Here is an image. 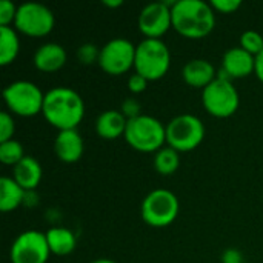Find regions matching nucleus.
I'll return each mask as SVG.
<instances>
[{"label":"nucleus","mask_w":263,"mask_h":263,"mask_svg":"<svg viewBox=\"0 0 263 263\" xmlns=\"http://www.w3.org/2000/svg\"><path fill=\"white\" fill-rule=\"evenodd\" d=\"M42 116L59 131L77 129L85 116V102L72 88L55 86L45 92Z\"/></svg>","instance_id":"1"},{"label":"nucleus","mask_w":263,"mask_h":263,"mask_svg":"<svg viewBox=\"0 0 263 263\" xmlns=\"http://www.w3.org/2000/svg\"><path fill=\"white\" fill-rule=\"evenodd\" d=\"M171 15L173 28L190 40L210 35L216 26V11L203 0H176Z\"/></svg>","instance_id":"2"},{"label":"nucleus","mask_w":263,"mask_h":263,"mask_svg":"<svg viewBox=\"0 0 263 263\" xmlns=\"http://www.w3.org/2000/svg\"><path fill=\"white\" fill-rule=\"evenodd\" d=\"M123 137L133 149L156 154L166 143V126L159 119L142 114L128 120Z\"/></svg>","instance_id":"3"},{"label":"nucleus","mask_w":263,"mask_h":263,"mask_svg":"<svg viewBox=\"0 0 263 263\" xmlns=\"http://www.w3.org/2000/svg\"><path fill=\"white\" fill-rule=\"evenodd\" d=\"M171 66V52L162 39H143L136 48L134 72L148 82L162 79Z\"/></svg>","instance_id":"4"},{"label":"nucleus","mask_w":263,"mask_h":263,"mask_svg":"<svg viewBox=\"0 0 263 263\" xmlns=\"http://www.w3.org/2000/svg\"><path fill=\"white\" fill-rule=\"evenodd\" d=\"M8 111L18 117H34L42 112L45 94L29 80H15L3 89Z\"/></svg>","instance_id":"5"},{"label":"nucleus","mask_w":263,"mask_h":263,"mask_svg":"<svg viewBox=\"0 0 263 263\" xmlns=\"http://www.w3.org/2000/svg\"><path fill=\"white\" fill-rule=\"evenodd\" d=\"M180 203L177 196L165 188H159L146 194L142 202L140 214L146 225L153 228L170 227L179 216Z\"/></svg>","instance_id":"6"},{"label":"nucleus","mask_w":263,"mask_h":263,"mask_svg":"<svg viewBox=\"0 0 263 263\" xmlns=\"http://www.w3.org/2000/svg\"><path fill=\"white\" fill-rule=\"evenodd\" d=\"M202 105L208 114L217 119H227L236 114L240 105V96L233 80L219 77L202 89Z\"/></svg>","instance_id":"7"},{"label":"nucleus","mask_w":263,"mask_h":263,"mask_svg":"<svg viewBox=\"0 0 263 263\" xmlns=\"http://www.w3.org/2000/svg\"><path fill=\"white\" fill-rule=\"evenodd\" d=\"M205 139V125L194 114H180L166 125V145L177 153L196 149Z\"/></svg>","instance_id":"8"},{"label":"nucleus","mask_w":263,"mask_h":263,"mask_svg":"<svg viewBox=\"0 0 263 263\" xmlns=\"http://www.w3.org/2000/svg\"><path fill=\"white\" fill-rule=\"evenodd\" d=\"M55 25L52 11L37 2H26L18 5L14 28L28 37H45Z\"/></svg>","instance_id":"9"},{"label":"nucleus","mask_w":263,"mask_h":263,"mask_svg":"<svg viewBox=\"0 0 263 263\" xmlns=\"http://www.w3.org/2000/svg\"><path fill=\"white\" fill-rule=\"evenodd\" d=\"M134 43L123 37H116L100 48L99 65L109 76H122L134 68L136 62Z\"/></svg>","instance_id":"10"},{"label":"nucleus","mask_w":263,"mask_h":263,"mask_svg":"<svg viewBox=\"0 0 263 263\" xmlns=\"http://www.w3.org/2000/svg\"><path fill=\"white\" fill-rule=\"evenodd\" d=\"M49 254L45 233L35 230L20 233L9 250L11 263H46Z\"/></svg>","instance_id":"11"},{"label":"nucleus","mask_w":263,"mask_h":263,"mask_svg":"<svg viewBox=\"0 0 263 263\" xmlns=\"http://www.w3.org/2000/svg\"><path fill=\"white\" fill-rule=\"evenodd\" d=\"M173 26L171 6L166 2H154L143 6L139 15V29L145 39H160Z\"/></svg>","instance_id":"12"},{"label":"nucleus","mask_w":263,"mask_h":263,"mask_svg":"<svg viewBox=\"0 0 263 263\" xmlns=\"http://www.w3.org/2000/svg\"><path fill=\"white\" fill-rule=\"evenodd\" d=\"M254 63H256L254 55H251L248 51H245L240 46H234L223 54L220 69H223L231 80L243 79L254 72Z\"/></svg>","instance_id":"13"},{"label":"nucleus","mask_w":263,"mask_h":263,"mask_svg":"<svg viewBox=\"0 0 263 263\" xmlns=\"http://www.w3.org/2000/svg\"><path fill=\"white\" fill-rule=\"evenodd\" d=\"M85 143L77 129L59 131L54 140V153L63 163H76L82 159Z\"/></svg>","instance_id":"14"},{"label":"nucleus","mask_w":263,"mask_h":263,"mask_svg":"<svg viewBox=\"0 0 263 263\" xmlns=\"http://www.w3.org/2000/svg\"><path fill=\"white\" fill-rule=\"evenodd\" d=\"M68 60L66 49L54 42L42 45L35 52H34V66L42 71V72H55L65 66Z\"/></svg>","instance_id":"15"},{"label":"nucleus","mask_w":263,"mask_h":263,"mask_svg":"<svg viewBox=\"0 0 263 263\" xmlns=\"http://www.w3.org/2000/svg\"><path fill=\"white\" fill-rule=\"evenodd\" d=\"M182 77L186 85L203 89L217 79V71L211 62L205 59H193L183 66Z\"/></svg>","instance_id":"16"},{"label":"nucleus","mask_w":263,"mask_h":263,"mask_svg":"<svg viewBox=\"0 0 263 263\" xmlns=\"http://www.w3.org/2000/svg\"><path fill=\"white\" fill-rule=\"evenodd\" d=\"M128 119L120 109H106L96 119V133L105 140H116L125 136Z\"/></svg>","instance_id":"17"},{"label":"nucleus","mask_w":263,"mask_h":263,"mask_svg":"<svg viewBox=\"0 0 263 263\" xmlns=\"http://www.w3.org/2000/svg\"><path fill=\"white\" fill-rule=\"evenodd\" d=\"M43 171L42 165L32 156H25L14 168H12V179L25 190L34 191L42 180Z\"/></svg>","instance_id":"18"},{"label":"nucleus","mask_w":263,"mask_h":263,"mask_svg":"<svg viewBox=\"0 0 263 263\" xmlns=\"http://www.w3.org/2000/svg\"><path fill=\"white\" fill-rule=\"evenodd\" d=\"M45 236H46V242H48L51 254L68 256L76 250V245H77L76 234L65 227H52L45 233Z\"/></svg>","instance_id":"19"},{"label":"nucleus","mask_w":263,"mask_h":263,"mask_svg":"<svg viewBox=\"0 0 263 263\" xmlns=\"http://www.w3.org/2000/svg\"><path fill=\"white\" fill-rule=\"evenodd\" d=\"M26 191L12 179L2 177L0 179V210L2 213H11L25 203Z\"/></svg>","instance_id":"20"},{"label":"nucleus","mask_w":263,"mask_h":263,"mask_svg":"<svg viewBox=\"0 0 263 263\" xmlns=\"http://www.w3.org/2000/svg\"><path fill=\"white\" fill-rule=\"evenodd\" d=\"M20 51V39L12 26H0V65H11Z\"/></svg>","instance_id":"21"},{"label":"nucleus","mask_w":263,"mask_h":263,"mask_svg":"<svg viewBox=\"0 0 263 263\" xmlns=\"http://www.w3.org/2000/svg\"><path fill=\"white\" fill-rule=\"evenodd\" d=\"M180 153L171 146H163L154 154V170L162 176L174 174L180 166Z\"/></svg>","instance_id":"22"},{"label":"nucleus","mask_w":263,"mask_h":263,"mask_svg":"<svg viewBox=\"0 0 263 263\" xmlns=\"http://www.w3.org/2000/svg\"><path fill=\"white\" fill-rule=\"evenodd\" d=\"M23 145L18 140H8L0 143V162L8 166H15L23 157H25Z\"/></svg>","instance_id":"23"},{"label":"nucleus","mask_w":263,"mask_h":263,"mask_svg":"<svg viewBox=\"0 0 263 263\" xmlns=\"http://www.w3.org/2000/svg\"><path fill=\"white\" fill-rule=\"evenodd\" d=\"M240 48H243L245 51H248L251 55H259L263 51V35L259 31L254 29H248L245 32H242L240 35Z\"/></svg>","instance_id":"24"},{"label":"nucleus","mask_w":263,"mask_h":263,"mask_svg":"<svg viewBox=\"0 0 263 263\" xmlns=\"http://www.w3.org/2000/svg\"><path fill=\"white\" fill-rule=\"evenodd\" d=\"M100 57V48H97L94 43H83L77 49V59L82 65H92L99 63Z\"/></svg>","instance_id":"25"},{"label":"nucleus","mask_w":263,"mask_h":263,"mask_svg":"<svg viewBox=\"0 0 263 263\" xmlns=\"http://www.w3.org/2000/svg\"><path fill=\"white\" fill-rule=\"evenodd\" d=\"M14 131H15V122H14L12 114L8 111H2V114H0V143L12 140Z\"/></svg>","instance_id":"26"},{"label":"nucleus","mask_w":263,"mask_h":263,"mask_svg":"<svg viewBox=\"0 0 263 263\" xmlns=\"http://www.w3.org/2000/svg\"><path fill=\"white\" fill-rule=\"evenodd\" d=\"M18 6H15L11 0L0 2V26H11L15 22Z\"/></svg>","instance_id":"27"},{"label":"nucleus","mask_w":263,"mask_h":263,"mask_svg":"<svg viewBox=\"0 0 263 263\" xmlns=\"http://www.w3.org/2000/svg\"><path fill=\"white\" fill-rule=\"evenodd\" d=\"M120 111H122V114H123L128 120L136 119V117L142 116V112H140V111H142V106H140L139 100H137V99H134V97H128V99H125V100L122 102Z\"/></svg>","instance_id":"28"},{"label":"nucleus","mask_w":263,"mask_h":263,"mask_svg":"<svg viewBox=\"0 0 263 263\" xmlns=\"http://www.w3.org/2000/svg\"><path fill=\"white\" fill-rule=\"evenodd\" d=\"M210 5L213 6V9L216 12L233 14L242 6V2L240 0H213V2H210Z\"/></svg>","instance_id":"29"},{"label":"nucleus","mask_w":263,"mask_h":263,"mask_svg":"<svg viewBox=\"0 0 263 263\" xmlns=\"http://www.w3.org/2000/svg\"><path fill=\"white\" fill-rule=\"evenodd\" d=\"M146 86H148V80H146L143 76H140V74H137V72H134V74L129 76V79H128V89H129L133 94H140V92H143V91L146 89Z\"/></svg>","instance_id":"30"},{"label":"nucleus","mask_w":263,"mask_h":263,"mask_svg":"<svg viewBox=\"0 0 263 263\" xmlns=\"http://www.w3.org/2000/svg\"><path fill=\"white\" fill-rule=\"evenodd\" d=\"M222 263H243V256L236 248H228L222 254Z\"/></svg>","instance_id":"31"},{"label":"nucleus","mask_w":263,"mask_h":263,"mask_svg":"<svg viewBox=\"0 0 263 263\" xmlns=\"http://www.w3.org/2000/svg\"><path fill=\"white\" fill-rule=\"evenodd\" d=\"M254 74L257 76V79L263 83V51L256 55V63H254Z\"/></svg>","instance_id":"32"},{"label":"nucleus","mask_w":263,"mask_h":263,"mask_svg":"<svg viewBox=\"0 0 263 263\" xmlns=\"http://www.w3.org/2000/svg\"><path fill=\"white\" fill-rule=\"evenodd\" d=\"M103 5L108 8H119L123 5V2L122 0H103Z\"/></svg>","instance_id":"33"},{"label":"nucleus","mask_w":263,"mask_h":263,"mask_svg":"<svg viewBox=\"0 0 263 263\" xmlns=\"http://www.w3.org/2000/svg\"><path fill=\"white\" fill-rule=\"evenodd\" d=\"M91 263H116L114 260H111V259H97V260H92Z\"/></svg>","instance_id":"34"},{"label":"nucleus","mask_w":263,"mask_h":263,"mask_svg":"<svg viewBox=\"0 0 263 263\" xmlns=\"http://www.w3.org/2000/svg\"><path fill=\"white\" fill-rule=\"evenodd\" d=\"M243 263H247V262H243Z\"/></svg>","instance_id":"35"}]
</instances>
